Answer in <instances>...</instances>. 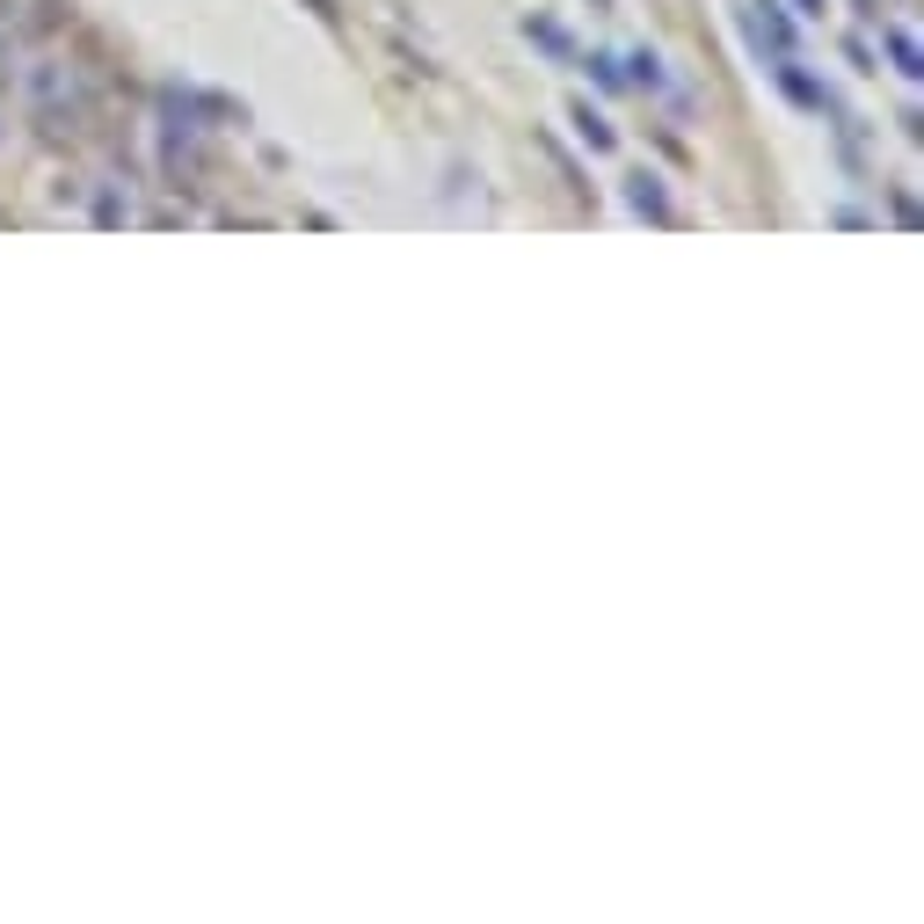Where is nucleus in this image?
<instances>
[{
  "instance_id": "nucleus-1",
  "label": "nucleus",
  "mask_w": 924,
  "mask_h": 924,
  "mask_svg": "<svg viewBox=\"0 0 924 924\" xmlns=\"http://www.w3.org/2000/svg\"><path fill=\"white\" fill-rule=\"evenodd\" d=\"M889 52H895V66H903V73H910V81H917V73H924V66H917V44H910V36H903V30H895V36H889Z\"/></svg>"
},
{
  "instance_id": "nucleus-2",
  "label": "nucleus",
  "mask_w": 924,
  "mask_h": 924,
  "mask_svg": "<svg viewBox=\"0 0 924 924\" xmlns=\"http://www.w3.org/2000/svg\"><path fill=\"white\" fill-rule=\"evenodd\" d=\"M633 204H641V211H663V190H655V175H633Z\"/></svg>"
}]
</instances>
